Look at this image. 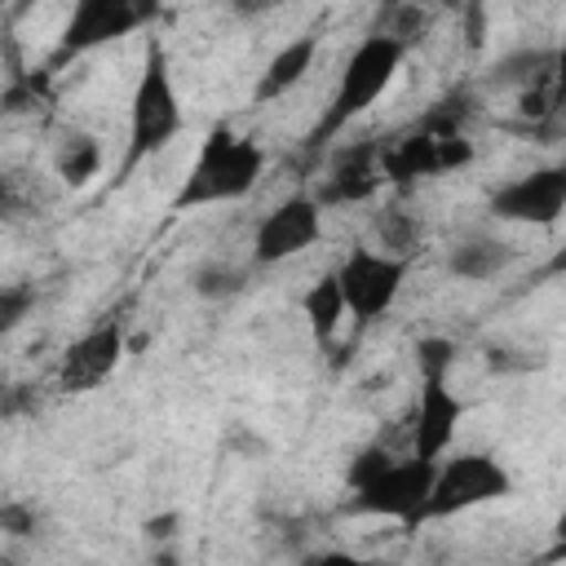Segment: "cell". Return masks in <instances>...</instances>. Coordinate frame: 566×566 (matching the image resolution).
<instances>
[{
    "label": "cell",
    "mask_w": 566,
    "mask_h": 566,
    "mask_svg": "<svg viewBox=\"0 0 566 566\" xmlns=\"http://www.w3.org/2000/svg\"><path fill=\"white\" fill-rule=\"evenodd\" d=\"M35 526H40V517H35V509L27 500H4L0 504V531L4 535L27 539V535H35Z\"/></svg>",
    "instance_id": "23"
},
{
    "label": "cell",
    "mask_w": 566,
    "mask_h": 566,
    "mask_svg": "<svg viewBox=\"0 0 566 566\" xmlns=\"http://www.w3.org/2000/svg\"><path fill=\"white\" fill-rule=\"evenodd\" d=\"M504 495H513V478L491 451H455L447 460L438 455L424 513H429V522L433 517H455V513H469V509L504 500Z\"/></svg>",
    "instance_id": "4"
},
{
    "label": "cell",
    "mask_w": 566,
    "mask_h": 566,
    "mask_svg": "<svg viewBox=\"0 0 566 566\" xmlns=\"http://www.w3.org/2000/svg\"><path fill=\"white\" fill-rule=\"evenodd\" d=\"M438 4H442V9H460L464 0H438Z\"/></svg>",
    "instance_id": "29"
},
{
    "label": "cell",
    "mask_w": 566,
    "mask_h": 566,
    "mask_svg": "<svg viewBox=\"0 0 566 566\" xmlns=\"http://www.w3.org/2000/svg\"><path fill=\"white\" fill-rule=\"evenodd\" d=\"M22 208H27L22 186H18L9 172H0V221H18V217H22Z\"/></svg>",
    "instance_id": "26"
},
{
    "label": "cell",
    "mask_w": 566,
    "mask_h": 566,
    "mask_svg": "<svg viewBox=\"0 0 566 566\" xmlns=\"http://www.w3.org/2000/svg\"><path fill=\"white\" fill-rule=\"evenodd\" d=\"M31 310H35V287L31 283H0V336L18 332Z\"/></svg>",
    "instance_id": "21"
},
{
    "label": "cell",
    "mask_w": 566,
    "mask_h": 566,
    "mask_svg": "<svg viewBox=\"0 0 566 566\" xmlns=\"http://www.w3.org/2000/svg\"><path fill=\"white\" fill-rule=\"evenodd\" d=\"M402 57H407V44H402L398 35L371 31V35L349 53V62H345V71H340V80H336V88H332V102H327V111L318 115V124L310 128L305 146H310V150H323V146H327L332 137H340L358 115H367V111L380 102V93L394 84V75L402 71Z\"/></svg>",
    "instance_id": "2"
},
{
    "label": "cell",
    "mask_w": 566,
    "mask_h": 566,
    "mask_svg": "<svg viewBox=\"0 0 566 566\" xmlns=\"http://www.w3.org/2000/svg\"><path fill=\"white\" fill-rule=\"evenodd\" d=\"M119 358H124V327L115 318H106L66 345V354L57 363V389L62 394H88L119 367Z\"/></svg>",
    "instance_id": "10"
},
{
    "label": "cell",
    "mask_w": 566,
    "mask_h": 566,
    "mask_svg": "<svg viewBox=\"0 0 566 566\" xmlns=\"http://www.w3.org/2000/svg\"><path fill=\"white\" fill-rule=\"evenodd\" d=\"M53 168H57V177H62L71 190L88 186V181L97 177V168H102V142H97L93 133H66V142L57 146Z\"/></svg>",
    "instance_id": "18"
},
{
    "label": "cell",
    "mask_w": 566,
    "mask_h": 566,
    "mask_svg": "<svg viewBox=\"0 0 566 566\" xmlns=\"http://www.w3.org/2000/svg\"><path fill=\"white\" fill-rule=\"evenodd\" d=\"M376 168H380V177L394 181V186H411V181H420V177H438V172H442V168H438V133H424V128L416 124L411 133H402V137H394V142H380Z\"/></svg>",
    "instance_id": "13"
},
{
    "label": "cell",
    "mask_w": 566,
    "mask_h": 566,
    "mask_svg": "<svg viewBox=\"0 0 566 566\" xmlns=\"http://www.w3.org/2000/svg\"><path fill=\"white\" fill-rule=\"evenodd\" d=\"M433 469H438V460H420V455L389 460L363 486H354L349 509L354 513H371V517H389V522H402L407 531H416V526L429 522L424 509H429Z\"/></svg>",
    "instance_id": "5"
},
{
    "label": "cell",
    "mask_w": 566,
    "mask_h": 566,
    "mask_svg": "<svg viewBox=\"0 0 566 566\" xmlns=\"http://www.w3.org/2000/svg\"><path fill=\"white\" fill-rule=\"evenodd\" d=\"M31 411H35V394L27 385H0V420L31 416Z\"/></svg>",
    "instance_id": "25"
},
{
    "label": "cell",
    "mask_w": 566,
    "mask_h": 566,
    "mask_svg": "<svg viewBox=\"0 0 566 566\" xmlns=\"http://www.w3.org/2000/svg\"><path fill=\"white\" fill-rule=\"evenodd\" d=\"M181 124H186V115H181V97H177L164 44L146 40L142 71H137L133 102H128V142H124V159H119V181H128V172L142 159L159 155L181 133Z\"/></svg>",
    "instance_id": "3"
},
{
    "label": "cell",
    "mask_w": 566,
    "mask_h": 566,
    "mask_svg": "<svg viewBox=\"0 0 566 566\" xmlns=\"http://www.w3.org/2000/svg\"><path fill=\"white\" fill-rule=\"evenodd\" d=\"M411 261L407 256H389L380 248H349L345 261L332 270L345 296V314H354L358 323H376L380 314L394 310V301L402 296Z\"/></svg>",
    "instance_id": "7"
},
{
    "label": "cell",
    "mask_w": 566,
    "mask_h": 566,
    "mask_svg": "<svg viewBox=\"0 0 566 566\" xmlns=\"http://www.w3.org/2000/svg\"><path fill=\"white\" fill-rule=\"evenodd\" d=\"M455 13H460V22H464L469 49H482V40H486V4H482V0H464Z\"/></svg>",
    "instance_id": "24"
},
{
    "label": "cell",
    "mask_w": 566,
    "mask_h": 566,
    "mask_svg": "<svg viewBox=\"0 0 566 566\" xmlns=\"http://www.w3.org/2000/svg\"><path fill=\"white\" fill-rule=\"evenodd\" d=\"M301 314H305V323H310V332H314L318 345H327V340L336 336V327H340V318H345V296H340V283H336L332 270H327L318 283L305 287Z\"/></svg>",
    "instance_id": "17"
},
{
    "label": "cell",
    "mask_w": 566,
    "mask_h": 566,
    "mask_svg": "<svg viewBox=\"0 0 566 566\" xmlns=\"http://www.w3.org/2000/svg\"><path fill=\"white\" fill-rule=\"evenodd\" d=\"M464 420V402L455 398L447 376H429L420 380V402H416V424H411V455L420 460H438L451 451L455 429Z\"/></svg>",
    "instance_id": "11"
},
{
    "label": "cell",
    "mask_w": 566,
    "mask_h": 566,
    "mask_svg": "<svg viewBox=\"0 0 566 566\" xmlns=\"http://www.w3.org/2000/svg\"><path fill=\"white\" fill-rule=\"evenodd\" d=\"M376 150H380V142H358V146H345L340 155H336V164H332V172L323 177V186H318V203L327 208V203H367L380 186H385V177H380V168H376Z\"/></svg>",
    "instance_id": "12"
},
{
    "label": "cell",
    "mask_w": 566,
    "mask_h": 566,
    "mask_svg": "<svg viewBox=\"0 0 566 566\" xmlns=\"http://www.w3.org/2000/svg\"><path fill=\"white\" fill-rule=\"evenodd\" d=\"M265 172V150L256 137L234 133L230 124H217L195 159L190 172L181 181V190L172 195V212H195V208H212V203H234L243 199Z\"/></svg>",
    "instance_id": "1"
},
{
    "label": "cell",
    "mask_w": 566,
    "mask_h": 566,
    "mask_svg": "<svg viewBox=\"0 0 566 566\" xmlns=\"http://www.w3.org/2000/svg\"><path fill=\"white\" fill-rule=\"evenodd\" d=\"M416 367H420V380H429V376H447V380H451L455 345H451L447 336H424V340H416Z\"/></svg>",
    "instance_id": "22"
},
{
    "label": "cell",
    "mask_w": 566,
    "mask_h": 566,
    "mask_svg": "<svg viewBox=\"0 0 566 566\" xmlns=\"http://www.w3.org/2000/svg\"><path fill=\"white\" fill-rule=\"evenodd\" d=\"M371 234H376V248L389 252V256H407L420 248V221L402 208H380L376 221H371Z\"/></svg>",
    "instance_id": "19"
},
{
    "label": "cell",
    "mask_w": 566,
    "mask_h": 566,
    "mask_svg": "<svg viewBox=\"0 0 566 566\" xmlns=\"http://www.w3.org/2000/svg\"><path fill=\"white\" fill-rule=\"evenodd\" d=\"M323 239V203L314 195H287L283 203H274L252 234V261L256 265H283L301 252H310Z\"/></svg>",
    "instance_id": "8"
},
{
    "label": "cell",
    "mask_w": 566,
    "mask_h": 566,
    "mask_svg": "<svg viewBox=\"0 0 566 566\" xmlns=\"http://www.w3.org/2000/svg\"><path fill=\"white\" fill-rule=\"evenodd\" d=\"M548 80H562V53L557 49H517L491 66V84L531 88V84H548Z\"/></svg>",
    "instance_id": "16"
},
{
    "label": "cell",
    "mask_w": 566,
    "mask_h": 566,
    "mask_svg": "<svg viewBox=\"0 0 566 566\" xmlns=\"http://www.w3.org/2000/svg\"><path fill=\"white\" fill-rule=\"evenodd\" d=\"M150 539H172L177 531H181V513L177 509H168V513H159V517H146V526H142Z\"/></svg>",
    "instance_id": "27"
},
{
    "label": "cell",
    "mask_w": 566,
    "mask_h": 566,
    "mask_svg": "<svg viewBox=\"0 0 566 566\" xmlns=\"http://www.w3.org/2000/svg\"><path fill=\"white\" fill-rule=\"evenodd\" d=\"M283 0H230V9L239 13V18H261V13H270V9H279Z\"/></svg>",
    "instance_id": "28"
},
{
    "label": "cell",
    "mask_w": 566,
    "mask_h": 566,
    "mask_svg": "<svg viewBox=\"0 0 566 566\" xmlns=\"http://www.w3.org/2000/svg\"><path fill=\"white\" fill-rule=\"evenodd\" d=\"M195 292L203 296V301H226V296H234L248 279H243V270H234V265H226V261H208V265H199L195 270Z\"/></svg>",
    "instance_id": "20"
},
{
    "label": "cell",
    "mask_w": 566,
    "mask_h": 566,
    "mask_svg": "<svg viewBox=\"0 0 566 566\" xmlns=\"http://www.w3.org/2000/svg\"><path fill=\"white\" fill-rule=\"evenodd\" d=\"M566 212V168L544 164L531 168L500 190H491V217L495 221H517V226H557Z\"/></svg>",
    "instance_id": "9"
},
{
    "label": "cell",
    "mask_w": 566,
    "mask_h": 566,
    "mask_svg": "<svg viewBox=\"0 0 566 566\" xmlns=\"http://www.w3.org/2000/svg\"><path fill=\"white\" fill-rule=\"evenodd\" d=\"M513 265V243L504 239H491V234H473V239H460L451 252H447V270L464 283H486L495 274H504Z\"/></svg>",
    "instance_id": "15"
},
{
    "label": "cell",
    "mask_w": 566,
    "mask_h": 566,
    "mask_svg": "<svg viewBox=\"0 0 566 566\" xmlns=\"http://www.w3.org/2000/svg\"><path fill=\"white\" fill-rule=\"evenodd\" d=\"M314 57H318V31H305V35H296V40H287V44L265 62L252 102L265 106V102H279L283 93H292V88L314 71Z\"/></svg>",
    "instance_id": "14"
},
{
    "label": "cell",
    "mask_w": 566,
    "mask_h": 566,
    "mask_svg": "<svg viewBox=\"0 0 566 566\" xmlns=\"http://www.w3.org/2000/svg\"><path fill=\"white\" fill-rule=\"evenodd\" d=\"M155 18H159V0H75L62 22V40H57L49 66H62L102 44H115V40L150 27Z\"/></svg>",
    "instance_id": "6"
}]
</instances>
